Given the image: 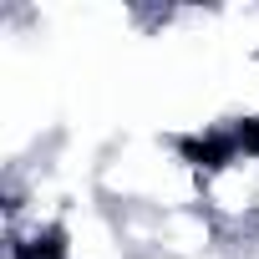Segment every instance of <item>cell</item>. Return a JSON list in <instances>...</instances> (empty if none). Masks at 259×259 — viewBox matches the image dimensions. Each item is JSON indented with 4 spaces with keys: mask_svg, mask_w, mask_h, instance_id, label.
<instances>
[{
    "mask_svg": "<svg viewBox=\"0 0 259 259\" xmlns=\"http://www.w3.org/2000/svg\"><path fill=\"white\" fill-rule=\"evenodd\" d=\"M92 188L112 213H168L198 203V163L178 138H122L102 153Z\"/></svg>",
    "mask_w": 259,
    "mask_h": 259,
    "instance_id": "cell-1",
    "label": "cell"
},
{
    "mask_svg": "<svg viewBox=\"0 0 259 259\" xmlns=\"http://www.w3.org/2000/svg\"><path fill=\"white\" fill-rule=\"evenodd\" d=\"M213 249H224V229L213 224V213L203 203L168 208V213L148 219L143 259H208Z\"/></svg>",
    "mask_w": 259,
    "mask_h": 259,
    "instance_id": "cell-2",
    "label": "cell"
}]
</instances>
